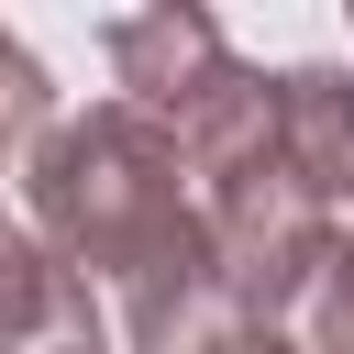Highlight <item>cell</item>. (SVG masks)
Returning a JSON list of instances; mask_svg holds the SVG:
<instances>
[{
    "label": "cell",
    "instance_id": "8992f818",
    "mask_svg": "<svg viewBox=\"0 0 354 354\" xmlns=\"http://www.w3.org/2000/svg\"><path fill=\"white\" fill-rule=\"evenodd\" d=\"M55 133V77L22 33H0V177H22V155Z\"/></svg>",
    "mask_w": 354,
    "mask_h": 354
},
{
    "label": "cell",
    "instance_id": "277c9868",
    "mask_svg": "<svg viewBox=\"0 0 354 354\" xmlns=\"http://www.w3.org/2000/svg\"><path fill=\"white\" fill-rule=\"evenodd\" d=\"M66 332H100L88 288L33 243V221L0 210V354H44V343H66Z\"/></svg>",
    "mask_w": 354,
    "mask_h": 354
},
{
    "label": "cell",
    "instance_id": "7a4b0ae2",
    "mask_svg": "<svg viewBox=\"0 0 354 354\" xmlns=\"http://www.w3.org/2000/svg\"><path fill=\"white\" fill-rule=\"evenodd\" d=\"M100 44H111V77H122V111H144L177 155H210V144L266 100V66H243V55H232V33H221L199 0L122 11Z\"/></svg>",
    "mask_w": 354,
    "mask_h": 354
},
{
    "label": "cell",
    "instance_id": "3957f363",
    "mask_svg": "<svg viewBox=\"0 0 354 354\" xmlns=\"http://www.w3.org/2000/svg\"><path fill=\"white\" fill-rule=\"evenodd\" d=\"M277 155L332 221L354 210V66H277Z\"/></svg>",
    "mask_w": 354,
    "mask_h": 354
},
{
    "label": "cell",
    "instance_id": "ba28073f",
    "mask_svg": "<svg viewBox=\"0 0 354 354\" xmlns=\"http://www.w3.org/2000/svg\"><path fill=\"white\" fill-rule=\"evenodd\" d=\"M44 354H122L111 332H66V343H44Z\"/></svg>",
    "mask_w": 354,
    "mask_h": 354
},
{
    "label": "cell",
    "instance_id": "5b68a950",
    "mask_svg": "<svg viewBox=\"0 0 354 354\" xmlns=\"http://www.w3.org/2000/svg\"><path fill=\"white\" fill-rule=\"evenodd\" d=\"M288 354H354V232H332V254L299 277V299L277 310Z\"/></svg>",
    "mask_w": 354,
    "mask_h": 354
},
{
    "label": "cell",
    "instance_id": "52a82bcc",
    "mask_svg": "<svg viewBox=\"0 0 354 354\" xmlns=\"http://www.w3.org/2000/svg\"><path fill=\"white\" fill-rule=\"evenodd\" d=\"M155 354H288V343H277L266 321H243V310H221V299H210V310H188Z\"/></svg>",
    "mask_w": 354,
    "mask_h": 354
},
{
    "label": "cell",
    "instance_id": "6da1fadb",
    "mask_svg": "<svg viewBox=\"0 0 354 354\" xmlns=\"http://www.w3.org/2000/svg\"><path fill=\"white\" fill-rule=\"evenodd\" d=\"M22 221H33V243L88 288V310H100V332H111L122 354H155L188 310L221 299L188 155H177L144 111H122V100L55 111V133L22 155Z\"/></svg>",
    "mask_w": 354,
    "mask_h": 354
}]
</instances>
